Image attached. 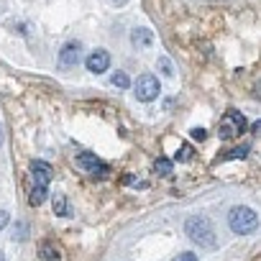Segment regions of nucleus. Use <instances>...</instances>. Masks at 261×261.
Returning a JSON list of instances; mask_svg holds the SVG:
<instances>
[{
    "label": "nucleus",
    "instance_id": "obj_6",
    "mask_svg": "<svg viewBox=\"0 0 261 261\" xmlns=\"http://www.w3.org/2000/svg\"><path fill=\"white\" fill-rule=\"evenodd\" d=\"M80 59H82L80 44H64V46L59 49V67H62V69H72Z\"/></svg>",
    "mask_w": 261,
    "mask_h": 261
},
{
    "label": "nucleus",
    "instance_id": "obj_2",
    "mask_svg": "<svg viewBox=\"0 0 261 261\" xmlns=\"http://www.w3.org/2000/svg\"><path fill=\"white\" fill-rule=\"evenodd\" d=\"M228 225L233 233H241V236H248L258 228V215L246 207V205H236L230 213H228Z\"/></svg>",
    "mask_w": 261,
    "mask_h": 261
},
{
    "label": "nucleus",
    "instance_id": "obj_8",
    "mask_svg": "<svg viewBox=\"0 0 261 261\" xmlns=\"http://www.w3.org/2000/svg\"><path fill=\"white\" fill-rule=\"evenodd\" d=\"M31 177H34V185L49 187V182H51V177H54V169H51L46 162H34V164H31Z\"/></svg>",
    "mask_w": 261,
    "mask_h": 261
},
{
    "label": "nucleus",
    "instance_id": "obj_13",
    "mask_svg": "<svg viewBox=\"0 0 261 261\" xmlns=\"http://www.w3.org/2000/svg\"><path fill=\"white\" fill-rule=\"evenodd\" d=\"M54 213H57V215H62V218H64V215H72L69 202H67L64 197H57V200H54Z\"/></svg>",
    "mask_w": 261,
    "mask_h": 261
},
{
    "label": "nucleus",
    "instance_id": "obj_4",
    "mask_svg": "<svg viewBox=\"0 0 261 261\" xmlns=\"http://www.w3.org/2000/svg\"><path fill=\"white\" fill-rule=\"evenodd\" d=\"M243 128H246V118L238 110H228L223 115V123H220V139H230V136L241 134Z\"/></svg>",
    "mask_w": 261,
    "mask_h": 261
},
{
    "label": "nucleus",
    "instance_id": "obj_7",
    "mask_svg": "<svg viewBox=\"0 0 261 261\" xmlns=\"http://www.w3.org/2000/svg\"><path fill=\"white\" fill-rule=\"evenodd\" d=\"M77 164L85 169V172H90V174H97V177H102L105 172H108V164L105 162H100L95 154H90V151H85V154H80L77 156Z\"/></svg>",
    "mask_w": 261,
    "mask_h": 261
},
{
    "label": "nucleus",
    "instance_id": "obj_3",
    "mask_svg": "<svg viewBox=\"0 0 261 261\" xmlns=\"http://www.w3.org/2000/svg\"><path fill=\"white\" fill-rule=\"evenodd\" d=\"M136 100H141V102H151V100H156L159 97V92H162V85H159V80L154 77V74H141L139 80H136Z\"/></svg>",
    "mask_w": 261,
    "mask_h": 261
},
{
    "label": "nucleus",
    "instance_id": "obj_24",
    "mask_svg": "<svg viewBox=\"0 0 261 261\" xmlns=\"http://www.w3.org/2000/svg\"><path fill=\"white\" fill-rule=\"evenodd\" d=\"M0 261H6V256H3V251H0Z\"/></svg>",
    "mask_w": 261,
    "mask_h": 261
},
{
    "label": "nucleus",
    "instance_id": "obj_14",
    "mask_svg": "<svg viewBox=\"0 0 261 261\" xmlns=\"http://www.w3.org/2000/svg\"><path fill=\"white\" fill-rule=\"evenodd\" d=\"M192 159V146L190 144H182L179 151H177V162H190Z\"/></svg>",
    "mask_w": 261,
    "mask_h": 261
},
{
    "label": "nucleus",
    "instance_id": "obj_21",
    "mask_svg": "<svg viewBox=\"0 0 261 261\" xmlns=\"http://www.w3.org/2000/svg\"><path fill=\"white\" fill-rule=\"evenodd\" d=\"M16 238H18V241H23V238H26V223H21V225H18V233H16Z\"/></svg>",
    "mask_w": 261,
    "mask_h": 261
},
{
    "label": "nucleus",
    "instance_id": "obj_16",
    "mask_svg": "<svg viewBox=\"0 0 261 261\" xmlns=\"http://www.w3.org/2000/svg\"><path fill=\"white\" fill-rule=\"evenodd\" d=\"M154 169H156L159 174H169V172H172V162H167V159H156Z\"/></svg>",
    "mask_w": 261,
    "mask_h": 261
},
{
    "label": "nucleus",
    "instance_id": "obj_9",
    "mask_svg": "<svg viewBox=\"0 0 261 261\" xmlns=\"http://www.w3.org/2000/svg\"><path fill=\"white\" fill-rule=\"evenodd\" d=\"M130 44H134L136 49H149L154 44V34L149 29H134L130 31Z\"/></svg>",
    "mask_w": 261,
    "mask_h": 261
},
{
    "label": "nucleus",
    "instance_id": "obj_1",
    "mask_svg": "<svg viewBox=\"0 0 261 261\" xmlns=\"http://www.w3.org/2000/svg\"><path fill=\"white\" fill-rule=\"evenodd\" d=\"M185 233L190 236V241H195V243L202 246V248H215V246H218V241H215V228H213V223H210L205 215H192V218H187Z\"/></svg>",
    "mask_w": 261,
    "mask_h": 261
},
{
    "label": "nucleus",
    "instance_id": "obj_11",
    "mask_svg": "<svg viewBox=\"0 0 261 261\" xmlns=\"http://www.w3.org/2000/svg\"><path fill=\"white\" fill-rule=\"evenodd\" d=\"M44 200H46V187H39V185H34V190H31V195H29V202H31L34 207H39Z\"/></svg>",
    "mask_w": 261,
    "mask_h": 261
},
{
    "label": "nucleus",
    "instance_id": "obj_20",
    "mask_svg": "<svg viewBox=\"0 0 261 261\" xmlns=\"http://www.w3.org/2000/svg\"><path fill=\"white\" fill-rule=\"evenodd\" d=\"M8 220H11V218H8V213H6V210H0V230H3V228L8 225Z\"/></svg>",
    "mask_w": 261,
    "mask_h": 261
},
{
    "label": "nucleus",
    "instance_id": "obj_12",
    "mask_svg": "<svg viewBox=\"0 0 261 261\" xmlns=\"http://www.w3.org/2000/svg\"><path fill=\"white\" fill-rule=\"evenodd\" d=\"M110 85H113V87H118V90H128L130 80H128V74H125V72H115V74L110 77Z\"/></svg>",
    "mask_w": 261,
    "mask_h": 261
},
{
    "label": "nucleus",
    "instance_id": "obj_5",
    "mask_svg": "<svg viewBox=\"0 0 261 261\" xmlns=\"http://www.w3.org/2000/svg\"><path fill=\"white\" fill-rule=\"evenodd\" d=\"M85 67L92 72V74H102L105 69H110V54L105 49H95L87 59H85Z\"/></svg>",
    "mask_w": 261,
    "mask_h": 261
},
{
    "label": "nucleus",
    "instance_id": "obj_15",
    "mask_svg": "<svg viewBox=\"0 0 261 261\" xmlns=\"http://www.w3.org/2000/svg\"><path fill=\"white\" fill-rule=\"evenodd\" d=\"M246 156H248V146H238L230 154H225V159H246Z\"/></svg>",
    "mask_w": 261,
    "mask_h": 261
},
{
    "label": "nucleus",
    "instance_id": "obj_19",
    "mask_svg": "<svg viewBox=\"0 0 261 261\" xmlns=\"http://www.w3.org/2000/svg\"><path fill=\"white\" fill-rule=\"evenodd\" d=\"M205 128H192V139H197V141H205Z\"/></svg>",
    "mask_w": 261,
    "mask_h": 261
},
{
    "label": "nucleus",
    "instance_id": "obj_22",
    "mask_svg": "<svg viewBox=\"0 0 261 261\" xmlns=\"http://www.w3.org/2000/svg\"><path fill=\"white\" fill-rule=\"evenodd\" d=\"M110 3H113V6H125L128 0H110Z\"/></svg>",
    "mask_w": 261,
    "mask_h": 261
},
{
    "label": "nucleus",
    "instance_id": "obj_23",
    "mask_svg": "<svg viewBox=\"0 0 261 261\" xmlns=\"http://www.w3.org/2000/svg\"><path fill=\"white\" fill-rule=\"evenodd\" d=\"M0 146H3V125H0Z\"/></svg>",
    "mask_w": 261,
    "mask_h": 261
},
{
    "label": "nucleus",
    "instance_id": "obj_10",
    "mask_svg": "<svg viewBox=\"0 0 261 261\" xmlns=\"http://www.w3.org/2000/svg\"><path fill=\"white\" fill-rule=\"evenodd\" d=\"M39 253H41V258H44V261H59V258H62V256H59V251H57L49 241H41V243H39Z\"/></svg>",
    "mask_w": 261,
    "mask_h": 261
},
{
    "label": "nucleus",
    "instance_id": "obj_18",
    "mask_svg": "<svg viewBox=\"0 0 261 261\" xmlns=\"http://www.w3.org/2000/svg\"><path fill=\"white\" fill-rule=\"evenodd\" d=\"M172 261H197V253H190V251H185V253H177Z\"/></svg>",
    "mask_w": 261,
    "mask_h": 261
},
{
    "label": "nucleus",
    "instance_id": "obj_17",
    "mask_svg": "<svg viewBox=\"0 0 261 261\" xmlns=\"http://www.w3.org/2000/svg\"><path fill=\"white\" fill-rule=\"evenodd\" d=\"M159 67H162V74H167V77H172V74H174V69H172V62H169L167 57H162V59H159Z\"/></svg>",
    "mask_w": 261,
    "mask_h": 261
}]
</instances>
